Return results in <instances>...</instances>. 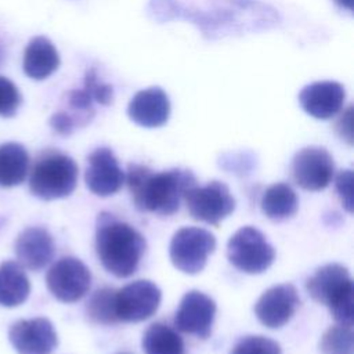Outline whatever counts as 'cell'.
Masks as SVG:
<instances>
[{"mask_svg":"<svg viewBox=\"0 0 354 354\" xmlns=\"http://www.w3.org/2000/svg\"><path fill=\"white\" fill-rule=\"evenodd\" d=\"M127 116L141 127L163 126L170 116V100L160 87H148L137 91L127 105Z\"/></svg>","mask_w":354,"mask_h":354,"instance_id":"18","label":"cell"},{"mask_svg":"<svg viewBox=\"0 0 354 354\" xmlns=\"http://www.w3.org/2000/svg\"><path fill=\"white\" fill-rule=\"evenodd\" d=\"M29 171V153L19 142L0 145V187L10 188L25 181Z\"/></svg>","mask_w":354,"mask_h":354,"instance_id":"21","label":"cell"},{"mask_svg":"<svg viewBox=\"0 0 354 354\" xmlns=\"http://www.w3.org/2000/svg\"><path fill=\"white\" fill-rule=\"evenodd\" d=\"M4 58H6V53H4V48H3V46L0 44V65L3 64Z\"/></svg>","mask_w":354,"mask_h":354,"instance_id":"32","label":"cell"},{"mask_svg":"<svg viewBox=\"0 0 354 354\" xmlns=\"http://www.w3.org/2000/svg\"><path fill=\"white\" fill-rule=\"evenodd\" d=\"M147 12L158 22L189 21L206 39L261 32L281 24L278 11L260 0H212L205 8L187 7L177 0H149Z\"/></svg>","mask_w":354,"mask_h":354,"instance_id":"1","label":"cell"},{"mask_svg":"<svg viewBox=\"0 0 354 354\" xmlns=\"http://www.w3.org/2000/svg\"><path fill=\"white\" fill-rule=\"evenodd\" d=\"M124 181L136 207L158 216H171L178 212L185 194L196 185L191 170L174 167L153 171L137 163L129 165Z\"/></svg>","mask_w":354,"mask_h":354,"instance_id":"2","label":"cell"},{"mask_svg":"<svg viewBox=\"0 0 354 354\" xmlns=\"http://www.w3.org/2000/svg\"><path fill=\"white\" fill-rule=\"evenodd\" d=\"M77 171V165L71 156L57 149H47L35 160L29 189L43 201L66 198L76 188Z\"/></svg>","mask_w":354,"mask_h":354,"instance_id":"5","label":"cell"},{"mask_svg":"<svg viewBox=\"0 0 354 354\" xmlns=\"http://www.w3.org/2000/svg\"><path fill=\"white\" fill-rule=\"evenodd\" d=\"M335 187L342 205L347 212H353V171L350 169L340 170L335 177Z\"/></svg>","mask_w":354,"mask_h":354,"instance_id":"29","label":"cell"},{"mask_svg":"<svg viewBox=\"0 0 354 354\" xmlns=\"http://www.w3.org/2000/svg\"><path fill=\"white\" fill-rule=\"evenodd\" d=\"M8 339L18 354H51L58 344L54 325L43 317L14 322Z\"/></svg>","mask_w":354,"mask_h":354,"instance_id":"13","label":"cell"},{"mask_svg":"<svg viewBox=\"0 0 354 354\" xmlns=\"http://www.w3.org/2000/svg\"><path fill=\"white\" fill-rule=\"evenodd\" d=\"M162 292L155 282L138 279L115 290L118 322H141L152 317L160 304Z\"/></svg>","mask_w":354,"mask_h":354,"instance_id":"8","label":"cell"},{"mask_svg":"<svg viewBox=\"0 0 354 354\" xmlns=\"http://www.w3.org/2000/svg\"><path fill=\"white\" fill-rule=\"evenodd\" d=\"M115 290L113 288L104 286L90 296L86 304V314L91 322L101 325L118 324L115 315Z\"/></svg>","mask_w":354,"mask_h":354,"instance_id":"24","label":"cell"},{"mask_svg":"<svg viewBox=\"0 0 354 354\" xmlns=\"http://www.w3.org/2000/svg\"><path fill=\"white\" fill-rule=\"evenodd\" d=\"M141 344L145 354H187L181 336L162 322L151 324L147 328Z\"/></svg>","mask_w":354,"mask_h":354,"instance_id":"23","label":"cell"},{"mask_svg":"<svg viewBox=\"0 0 354 354\" xmlns=\"http://www.w3.org/2000/svg\"><path fill=\"white\" fill-rule=\"evenodd\" d=\"M46 285L57 300L75 303L88 292L91 272L82 260L66 256L50 267L46 274Z\"/></svg>","mask_w":354,"mask_h":354,"instance_id":"10","label":"cell"},{"mask_svg":"<svg viewBox=\"0 0 354 354\" xmlns=\"http://www.w3.org/2000/svg\"><path fill=\"white\" fill-rule=\"evenodd\" d=\"M227 257L242 272L261 274L274 263L275 249L268 243L260 230L246 225L230 238Z\"/></svg>","mask_w":354,"mask_h":354,"instance_id":"6","label":"cell"},{"mask_svg":"<svg viewBox=\"0 0 354 354\" xmlns=\"http://www.w3.org/2000/svg\"><path fill=\"white\" fill-rule=\"evenodd\" d=\"M230 354H282L281 346L263 335H250L239 339Z\"/></svg>","mask_w":354,"mask_h":354,"instance_id":"26","label":"cell"},{"mask_svg":"<svg viewBox=\"0 0 354 354\" xmlns=\"http://www.w3.org/2000/svg\"><path fill=\"white\" fill-rule=\"evenodd\" d=\"M187 209L194 220L217 225L235 209V199L230 188L217 180L203 187H192L184 198Z\"/></svg>","mask_w":354,"mask_h":354,"instance_id":"9","label":"cell"},{"mask_svg":"<svg viewBox=\"0 0 354 354\" xmlns=\"http://www.w3.org/2000/svg\"><path fill=\"white\" fill-rule=\"evenodd\" d=\"M214 317V300L203 292L189 290L180 300L174 315V325L178 330L205 340L212 333Z\"/></svg>","mask_w":354,"mask_h":354,"instance_id":"12","label":"cell"},{"mask_svg":"<svg viewBox=\"0 0 354 354\" xmlns=\"http://www.w3.org/2000/svg\"><path fill=\"white\" fill-rule=\"evenodd\" d=\"M118 354H130V353H118Z\"/></svg>","mask_w":354,"mask_h":354,"instance_id":"34","label":"cell"},{"mask_svg":"<svg viewBox=\"0 0 354 354\" xmlns=\"http://www.w3.org/2000/svg\"><path fill=\"white\" fill-rule=\"evenodd\" d=\"M84 181L87 188L98 196L113 195L122 188L124 173L112 149L101 147L88 155Z\"/></svg>","mask_w":354,"mask_h":354,"instance_id":"15","label":"cell"},{"mask_svg":"<svg viewBox=\"0 0 354 354\" xmlns=\"http://www.w3.org/2000/svg\"><path fill=\"white\" fill-rule=\"evenodd\" d=\"M17 261L30 271L44 268L55 254L53 235L43 227H28L15 239Z\"/></svg>","mask_w":354,"mask_h":354,"instance_id":"17","label":"cell"},{"mask_svg":"<svg viewBox=\"0 0 354 354\" xmlns=\"http://www.w3.org/2000/svg\"><path fill=\"white\" fill-rule=\"evenodd\" d=\"M216 249L214 235L199 227H183L170 241L169 254L173 266L184 274L201 272L209 254Z\"/></svg>","mask_w":354,"mask_h":354,"instance_id":"7","label":"cell"},{"mask_svg":"<svg viewBox=\"0 0 354 354\" xmlns=\"http://www.w3.org/2000/svg\"><path fill=\"white\" fill-rule=\"evenodd\" d=\"M346 98L344 87L333 80L314 82L301 88L299 102L303 111L315 119H330L337 115Z\"/></svg>","mask_w":354,"mask_h":354,"instance_id":"16","label":"cell"},{"mask_svg":"<svg viewBox=\"0 0 354 354\" xmlns=\"http://www.w3.org/2000/svg\"><path fill=\"white\" fill-rule=\"evenodd\" d=\"M59 62L55 46L46 36H35L25 47L22 68L25 75L33 80H44L51 76Z\"/></svg>","mask_w":354,"mask_h":354,"instance_id":"19","label":"cell"},{"mask_svg":"<svg viewBox=\"0 0 354 354\" xmlns=\"http://www.w3.org/2000/svg\"><path fill=\"white\" fill-rule=\"evenodd\" d=\"M22 102L18 87L6 76L0 75V116L11 118L17 113Z\"/></svg>","mask_w":354,"mask_h":354,"instance_id":"27","label":"cell"},{"mask_svg":"<svg viewBox=\"0 0 354 354\" xmlns=\"http://www.w3.org/2000/svg\"><path fill=\"white\" fill-rule=\"evenodd\" d=\"M299 304L296 288L292 283H281L263 292L254 304V314L264 326L278 329L290 321Z\"/></svg>","mask_w":354,"mask_h":354,"instance_id":"14","label":"cell"},{"mask_svg":"<svg viewBox=\"0 0 354 354\" xmlns=\"http://www.w3.org/2000/svg\"><path fill=\"white\" fill-rule=\"evenodd\" d=\"M292 178L303 189L321 191L335 176L332 155L322 147H306L295 153L290 163Z\"/></svg>","mask_w":354,"mask_h":354,"instance_id":"11","label":"cell"},{"mask_svg":"<svg viewBox=\"0 0 354 354\" xmlns=\"http://www.w3.org/2000/svg\"><path fill=\"white\" fill-rule=\"evenodd\" d=\"M339 7L346 8L347 11H353V0H333Z\"/></svg>","mask_w":354,"mask_h":354,"instance_id":"31","label":"cell"},{"mask_svg":"<svg viewBox=\"0 0 354 354\" xmlns=\"http://www.w3.org/2000/svg\"><path fill=\"white\" fill-rule=\"evenodd\" d=\"M1 224H3V218H0V227H1Z\"/></svg>","mask_w":354,"mask_h":354,"instance_id":"33","label":"cell"},{"mask_svg":"<svg viewBox=\"0 0 354 354\" xmlns=\"http://www.w3.org/2000/svg\"><path fill=\"white\" fill-rule=\"evenodd\" d=\"M299 206L295 189L286 183L270 185L260 201L261 212L274 221H282L296 214Z\"/></svg>","mask_w":354,"mask_h":354,"instance_id":"22","label":"cell"},{"mask_svg":"<svg viewBox=\"0 0 354 354\" xmlns=\"http://www.w3.org/2000/svg\"><path fill=\"white\" fill-rule=\"evenodd\" d=\"M353 326L333 325L328 328L319 340L322 354H353Z\"/></svg>","mask_w":354,"mask_h":354,"instance_id":"25","label":"cell"},{"mask_svg":"<svg viewBox=\"0 0 354 354\" xmlns=\"http://www.w3.org/2000/svg\"><path fill=\"white\" fill-rule=\"evenodd\" d=\"M336 131L347 144H353V106H348L343 112L336 123Z\"/></svg>","mask_w":354,"mask_h":354,"instance_id":"30","label":"cell"},{"mask_svg":"<svg viewBox=\"0 0 354 354\" xmlns=\"http://www.w3.org/2000/svg\"><path fill=\"white\" fill-rule=\"evenodd\" d=\"M306 289L313 300L329 308L337 324L353 326L354 286L344 266L330 263L317 268L307 279Z\"/></svg>","mask_w":354,"mask_h":354,"instance_id":"4","label":"cell"},{"mask_svg":"<svg viewBox=\"0 0 354 354\" xmlns=\"http://www.w3.org/2000/svg\"><path fill=\"white\" fill-rule=\"evenodd\" d=\"M142 234L108 212L98 214L95 227V252L102 267L116 278L131 277L145 253Z\"/></svg>","mask_w":354,"mask_h":354,"instance_id":"3","label":"cell"},{"mask_svg":"<svg viewBox=\"0 0 354 354\" xmlns=\"http://www.w3.org/2000/svg\"><path fill=\"white\" fill-rule=\"evenodd\" d=\"M30 293V282L24 267L14 260L0 264V306L17 307Z\"/></svg>","mask_w":354,"mask_h":354,"instance_id":"20","label":"cell"},{"mask_svg":"<svg viewBox=\"0 0 354 354\" xmlns=\"http://www.w3.org/2000/svg\"><path fill=\"white\" fill-rule=\"evenodd\" d=\"M83 86L90 91L97 104L109 105L113 101V87L98 77L97 69L91 66L84 73Z\"/></svg>","mask_w":354,"mask_h":354,"instance_id":"28","label":"cell"}]
</instances>
